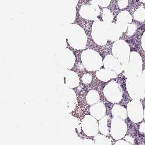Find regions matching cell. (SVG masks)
Instances as JSON below:
<instances>
[{
  "label": "cell",
  "mask_w": 145,
  "mask_h": 145,
  "mask_svg": "<svg viewBox=\"0 0 145 145\" xmlns=\"http://www.w3.org/2000/svg\"><path fill=\"white\" fill-rule=\"evenodd\" d=\"M78 22V25L81 26L84 29V30L86 31L87 34L90 35L91 33V26L92 24V22L84 20L81 17H80L79 16H78V18H77L76 22Z\"/></svg>",
  "instance_id": "1"
}]
</instances>
